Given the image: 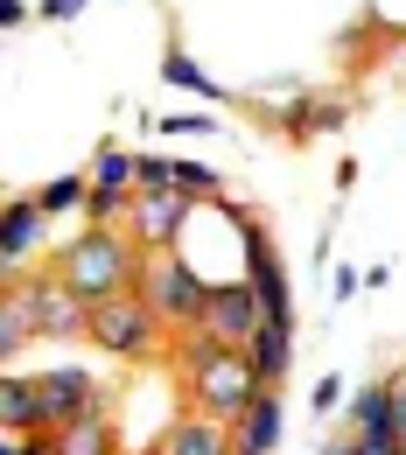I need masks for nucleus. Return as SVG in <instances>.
<instances>
[{"instance_id":"1","label":"nucleus","mask_w":406,"mask_h":455,"mask_svg":"<svg viewBox=\"0 0 406 455\" xmlns=\"http://www.w3.org/2000/svg\"><path fill=\"white\" fill-rule=\"evenodd\" d=\"M175 371H182V386H189V406L211 413V420H225V427H238V420L252 413V399L267 393L259 364H252L245 350H232V343H218L211 330H182Z\"/></svg>"},{"instance_id":"2","label":"nucleus","mask_w":406,"mask_h":455,"mask_svg":"<svg viewBox=\"0 0 406 455\" xmlns=\"http://www.w3.org/2000/svg\"><path fill=\"white\" fill-rule=\"evenodd\" d=\"M57 274L99 308V301H119V294L140 287V274H147V245H140L126 225H84L57 252Z\"/></svg>"},{"instance_id":"3","label":"nucleus","mask_w":406,"mask_h":455,"mask_svg":"<svg viewBox=\"0 0 406 455\" xmlns=\"http://www.w3.org/2000/svg\"><path fill=\"white\" fill-rule=\"evenodd\" d=\"M140 294L155 301V315L169 323V330H196L203 323V308H211V281L203 274H189V259L182 252H147V274H140Z\"/></svg>"},{"instance_id":"4","label":"nucleus","mask_w":406,"mask_h":455,"mask_svg":"<svg viewBox=\"0 0 406 455\" xmlns=\"http://www.w3.org/2000/svg\"><path fill=\"white\" fill-rule=\"evenodd\" d=\"M162 315H155V301L133 287V294H119V301H99L92 308V343L106 350V357H126V364H140V357H155V343H162Z\"/></svg>"},{"instance_id":"5","label":"nucleus","mask_w":406,"mask_h":455,"mask_svg":"<svg viewBox=\"0 0 406 455\" xmlns=\"http://www.w3.org/2000/svg\"><path fill=\"white\" fill-rule=\"evenodd\" d=\"M14 281V274H7ZM21 287H28V301H36V330L43 337H92V301L77 294V287L63 281V274H21Z\"/></svg>"},{"instance_id":"6","label":"nucleus","mask_w":406,"mask_h":455,"mask_svg":"<svg viewBox=\"0 0 406 455\" xmlns=\"http://www.w3.org/2000/svg\"><path fill=\"white\" fill-rule=\"evenodd\" d=\"M113 399L99 393L84 371H50V379H36V427L43 435H57L63 420H77V413H106Z\"/></svg>"},{"instance_id":"7","label":"nucleus","mask_w":406,"mask_h":455,"mask_svg":"<svg viewBox=\"0 0 406 455\" xmlns=\"http://www.w3.org/2000/svg\"><path fill=\"white\" fill-rule=\"evenodd\" d=\"M259 323H267V308H259L252 281H225V287H211V308H203V323H196V330H211L218 343L245 350V343L259 337Z\"/></svg>"},{"instance_id":"8","label":"nucleus","mask_w":406,"mask_h":455,"mask_svg":"<svg viewBox=\"0 0 406 455\" xmlns=\"http://www.w3.org/2000/svg\"><path fill=\"white\" fill-rule=\"evenodd\" d=\"M189 225V196L182 189H133V211H126V231L147 245V252H169Z\"/></svg>"},{"instance_id":"9","label":"nucleus","mask_w":406,"mask_h":455,"mask_svg":"<svg viewBox=\"0 0 406 455\" xmlns=\"http://www.w3.org/2000/svg\"><path fill=\"white\" fill-rule=\"evenodd\" d=\"M162 455H238V435L225 427V420H211V413H182L169 435H162Z\"/></svg>"},{"instance_id":"10","label":"nucleus","mask_w":406,"mask_h":455,"mask_svg":"<svg viewBox=\"0 0 406 455\" xmlns=\"http://www.w3.org/2000/svg\"><path fill=\"white\" fill-rule=\"evenodd\" d=\"M43 218H50V211H43L36 196H14V204H7V225H0V259H7V274H21V259L43 245Z\"/></svg>"},{"instance_id":"11","label":"nucleus","mask_w":406,"mask_h":455,"mask_svg":"<svg viewBox=\"0 0 406 455\" xmlns=\"http://www.w3.org/2000/svg\"><path fill=\"white\" fill-rule=\"evenodd\" d=\"M281 427H288V413H281V386H267L232 435H238V449H245V455H274V449H281Z\"/></svg>"},{"instance_id":"12","label":"nucleus","mask_w":406,"mask_h":455,"mask_svg":"<svg viewBox=\"0 0 406 455\" xmlns=\"http://www.w3.org/2000/svg\"><path fill=\"white\" fill-rule=\"evenodd\" d=\"M245 357L259 364V379H267V386H281V379H288V364H294V323H274V315H267V323H259V337L245 343Z\"/></svg>"},{"instance_id":"13","label":"nucleus","mask_w":406,"mask_h":455,"mask_svg":"<svg viewBox=\"0 0 406 455\" xmlns=\"http://www.w3.org/2000/svg\"><path fill=\"white\" fill-rule=\"evenodd\" d=\"M350 427L371 435V442H400V406H393V386H364L350 399Z\"/></svg>"},{"instance_id":"14","label":"nucleus","mask_w":406,"mask_h":455,"mask_svg":"<svg viewBox=\"0 0 406 455\" xmlns=\"http://www.w3.org/2000/svg\"><path fill=\"white\" fill-rule=\"evenodd\" d=\"M43 337L36 330V301H28V287H21V274L7 281V294H0V357H21V343Z\"/></svg>"},{"instance_id":"15","label":"nucleus","mask_w":406,"mask_h":455,"mask_svg":"<svg viewBox=\"0 0 406 455\" xmlns=\"http://www.w3.org/2000/svg\"><path fill=\"white\" fill-rule=\"evenodd\" d=\"M50 449L57 455H113V420L106 413H77V420H63L50 435Z\"/></svg>"},{"instance_id":"16","label":"nucleus","mask_w":406,"mask_h":455,"mask_svg":"<svg viewBox=\"0 0 406 455\" xmlns=\"http://www.w3.org/2000/svg\"><path fill=\"white\" fill-rule=\"evenodd\" d=\"M162 84H175V92H196V99H218V106L232 99V92H225V84L203 70V63L189 57V50H169V57H162Z\"/></svg>"},{"instance_id":"17","label":"nucleus","mask_w":406,"mask_h":455,"mask_svg":"<svg viewBox=\"0 0 406 455\" xmlns=\"http://www.w3.org/2000/svg\"><path fill=\"white\" fill-rule=\"evenodd\" d=\"M0 427L7 435H43L36 427V379H7L0 386Z\"/></svg>"},{"instance_id":"18","label":"nucleus","mask_w":406,"mask_h":455,"mask_svg":"<svg viewBox=\"0 0 406 455\" xmlns=\"http://www.w3.org/2000/svg\"><path fill=\"white\" fill-rule=\"evenodd\" d=\"M92 182H99V189H140V155L99 148V155H92Z\"/></svg>"},{"instance_id":"19","label":"nucleus","mask_w":406,"mask_h":455,"mask_svg":"<svg viewBox=\"0 0 406 455\" xmlns=\"http://www.w3.org/2000/svg\"><path fill=\"white\" fill-rule=\"evenodd\" d=\"M84 196H92V182H84V175H57V182H43V189H36V204H43L50 218H70V211H84Z\"/></svg>"},{"instance_id":"20","label":"nucleus","mask_w":406,"mask_h":455,"mask_svg":"<svg viewBox=\"0 0 406 455\" xmlns=\"http://www.w3.org/2000/svg\"><path fill=\"white\" fill-rule=\"evenodd\" d=\"M126 211H133V189H99L92 182V196H84V218L92 225H126Z\"/></svg>"},{"instance_id":"21","label":"nucleus","mask_w":406,"mask_h":455,"mask_svg":"<svg viewBox=\"0 0 406 455\" xmlns=\"http://www.w3.org/2000/svg\"><path fill=\"white\" fill-rule=\"evenodd\" d=\"M175 189H182V196H218V169H203V162H175Z\"/></svg>"},{"instance_id":"22","label":"nucleus","mask_w":406,"mask_h":455,"mask_svg":"<svg viewBox=\"0 0 406 455\" xmlns=\"http://www.w3.org/2000/svg\"><path fill=\"white\" fill-rule=\"evenodd\" d=\"M140 189H175V162L169 155H140Z\"/></svg>"},{"instance_id":"23","label":"nucleus","mask_w":406,"mask_h":455,"mask_svg":"<svg viewBox=\"0 0 406 455\" xmlns=\"http://www.w3.org/2000/svg\"><path fill=\"white\" fill-rule=\"evenodd\" d=\"M211 126H218L211 113H169V119H162V133H169V140H189V133H211Z\"/></svg>"},{"instance_id":"24","label":"nucleus","mask_w":406,"mask_h":455,"mask_svg":"<svg viewBox=\"0 0 406 455\" xmlns=\"http://www.w3.org/2000/svg\"><path fill=\"white\" fill-rule=\"evenodd\" d=\"M322 455H400V442H371V435H350V442H330Z\"/></svg>"},{"instance_id":"25","label":"nucleus","mask_w":406,"mask_h":455,"mask_svg":"<svg viewBox=\"0 0 406 455\" xmlns=\"http://www.w3.org/2000/svg\"><path fill=\"white\" fill-rule=\"evenodd\" d=\"M337 406H344V379H322V386H315V413H322V420H330V413H337Z\"/></svg>"},{"instance_id":"26","label":"nucleus","mask_w":406,"mask_h":455,"mask_svg":"<svg viewBox=\"0 0 406 455\" xmlns=\"http://www.w3.org/2000/svg\"><path fill=\"white\" fill-rule=\"evenodd\" d=\"M92 0H43V21H77Z\"/></svg>"},{"instance_id":"27","label":"nucleus","mask_w":406,"mask_h":455,"mask_svg":"<svg viewBox=\"0 0 406 455\" xmlns=\"http://www.w3.org/2000/svg\"><path fill=\"white\" fill-rule=\"evenodd\" d=\"M28 21V0H0V28H21Z\"/></svg>"},{"instance_id":"28","label":"nucleus","mask_w":406,"mask_h":455,"mask_svg":"<svg viewBox=\"0 0 406 455\" xmlns=\"http://www.w3.org/2000/svg\"><path fill=\"white\" fill-rule=\"evenodd\" d=\"M393 406H400V449H406V371L393 379Z\"/></svg>"},{"instance_id":"29","label":"nucleus","mask_w":406,"mask_h":455,"mask_svg":"<svg viewBox=\"0 0 406 455\" xmlns=\"http://www.w3.org/2000/svg\"><path fill=\"white\" fill-rule=\"evenodd\" d=\"M238 455H245V449H238Z\"/></svg>"},{"instance_id":"30","label":"nucleus","mask_w":406,"mask_h":455,"mask_svg":"<svg viewBox=\"0 0 406 455\" xmlns=\"http://www.w3.org/2000/svg\"><path fill=\"white\" fill-rule=\"evenodd\" d=\"M400 455H406V449H400Z\"/></svg>"}]
</instances>
